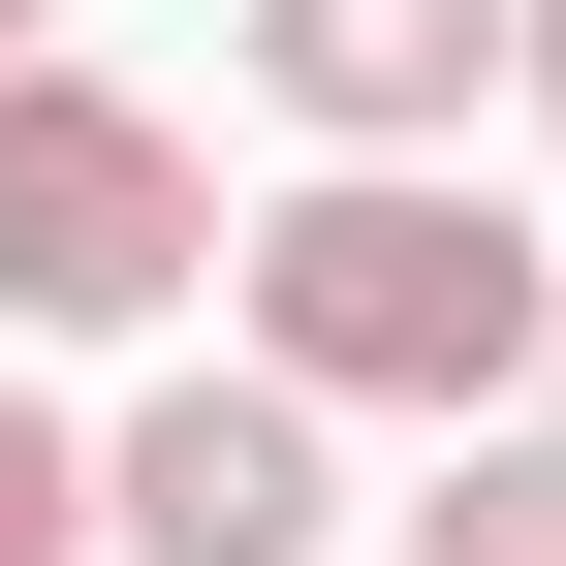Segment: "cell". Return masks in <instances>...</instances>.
Wrapping results in <instances>:
<instances>
[{"mask_svg":"<svg viewBox=\"0 0 566 566\" xmlns=\"http://www.w3.org/2000/svg\"><path fill=\"white\" fill-rule=\"evenodd\" d=\"M409 566H566V441H535V409H472V441H441Z\"/></svg>","mask_w":566,"mask_h":566,"instance_id":"5","label":"cell"},{"mask_svg":"<svg viewBox=\"0 0 566 566\" xmlns=\"http://www.w3.org/2000/svg\"><path fill=\"white\" fill-rule=\"evenodd\" d=\"M315 535H346V409H283L252 346L95 441V566H315Z\"/></svg>","mask_w":566,"mask_h":566,"instance_id":"3","label":"cell"},{"mask_svg":"<svg viewBox=\"0 0 566 566\" xmlns=\"http://www.w3.org/2000/svg\"><path fill=\"white\" fill-rule=\"evenodd\" d=\"M0 63H32V0H0Z\"/></svg>","mask_w":566,"mask_h":566,"instance_id":"9","label":"cell"},{"mask_svg":"<svg viewBox=\"0 0 566 566\" xmlns=\"http://www.w3.org/2000/svg\"><path fill=\"white\" fill-rule=\"evenodd\" d=\"M221 315H252V378L283 409H535V315H566V252L504 221V189H441V158H315L283 221H221Z\"/></svg>","mask_w":566,"mask_h":566,"instance_id":"1","label":"cell"},{"mask_svg":"<svg viewBox=\"0 0 566 566\" xmlns=\"http://www.w3.org/2000/svg\"><path fill=\"white\" fill-rule=\"evenodd\" d=\"M221 283V158L95 63H0V346H158Z\"/></svg>","mask_w":566,"mask_h":566,"instance_id":"2","label":"cell"},{"mask_svg":"<svg viewBox=\"0 0 566 566\" xmlns=\"http://www.w3.org/2000/svg\"><path fill=\"white\" fill-rule=\"evenodd\" d=\"M252 95L315 126V158H472V95H504V0H252Z\"/></svg>","mask_w":566,"mask_h":566,"instance_id":"4","label":"cell"},{"mask_svg":"<svg viewBox=\"0 0 566 566\" xmlns=\"http://www.w3.org/2000/svg\"><path fill=\"white\" fill-rule=\"evenodd\" d=\"M504 95H535V126H566V0H504Z\"/></svg>","mask_w":566,"mask_h":566,"instance_id":"7","label":"cell"},{"mask_svg":"<svg viewBox=\"0 0 566 566\" xmlns=\"http://www.w3.org/2000/svg\"><path fill=\"white\" fill-rule=\"evenodd\" d=\"M535 441H566V315H535Z\"/></svg>","mask_w":566,"mask_h":566,"instance_id":"8","label":"cell"},{"mask_svg":"<svg viewBox=\"0 0 566 566\" xmlns=\"http://www.w3.org/2000/svg\"><path fill=\"white\" fill-rule=\"evenodd\" d=\"M0 566H95V441H63L32 378H0Z\"/></svg>","mask_w":566,"mask_h":566,"instance_id":"6","label":"cell"}]
</instances>
